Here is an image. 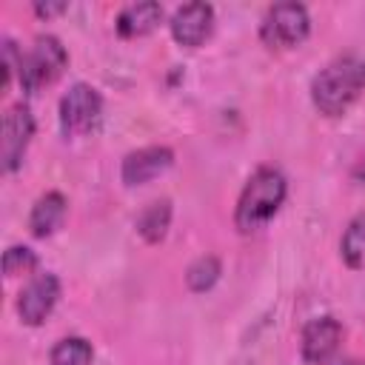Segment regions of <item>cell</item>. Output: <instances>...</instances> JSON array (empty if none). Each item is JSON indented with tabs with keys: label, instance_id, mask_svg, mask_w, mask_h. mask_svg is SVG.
<instances>
[{
	"label": "cell",
	"instance_id": "obj_15",
	"mask_svg": "<svg viewBox=\"0 0 365 365\" xmlns=\"http://www.w3.org/2000/svg\"><path fill=\"white\" fill-rule=\"evenodd\" d=\"M91 359H94V348L83 336H63L48 354L51 365H91Z\"/></svg>",
	"mask_w": 365,
	"mask_h": 365
},
{
	"label": "cell",
	"instance_id": "obj_5",
	"mask_svg": "<svg viewBox=\"0 0 365 365\" xmlns=\"http://www.w3.org/2000/svg\"><path fill=\"white\" fill-rule=\"evenodd\" d=\"M103 114V97L88 83H74L60 100V128L66 137L88 134Z\"/></svg>",
	"mask_w": 365,
	"mask_h": 365
},
{
	"label": "cell",
	"instance_id": "obj_8",
	"mask_svg": "<svg viewBox=\"0 0 365 365\" xmlns=\"http://www.w3.org/2000/svg\"><path fill=\"white\" fill-rule=\"evenodd\" d=\"M342 342V325L334 317H314L299 336V354L308 365H325Z\"/></svg>",
	"mask_w": 365,
	"mask_h": 365
},
{
	"label": "cell",
	"instance_id": "obj_13",
	"mask_svg": "<svg viewBox=\"0 0 365 365\" xmlns=\"http://www.w3.org/2000/svg\"><path fill=\"white\" fill-rule=\"evenodd\" d=\"M171 225V200H154L148 202L137 217V234L145 242H160Z\"/></svg>",
	"mask_w": 365,
	"mask_h": 365
},
{
	"label": "cell",
	"instance_id": "obj_18",
	"mask_svg": "<svg viewBox=\"0 0 365 365\" xmlns=\"http://www.w3.org/2000/svg\"><path fill=\"white\" fill-rule=\"evenodd\" d=\"M68 6L66 3H34V11L40 14V17H51V14H60V11H66Z\"/></svg>",
	"mask_w": 365,
	"mask_h": 365
},
{
	"label": "cell",
	"instance_id": "obj_2",
	"mask_svg": "<svg viewBox=\"0 0 365 365\" xmlns=\"http://www.w3.org/2000/svg\"><path fill=\"white\" fill-rule=\"evenodd\" d=\"M285 191H288V185H285V177H282L279 168H274V165L257 168L248 177L245 188H242V194L237 200L234 225L242 234H251V231L262 228L279 211V205L285 200Z\"/></svg>",
	"mask_w": 365,
	"mask_h": 365
},
{
	"label": "cell",
	"instance_id": "obj_11",
	"mask_svg": "<svg viewBox=\"0 0 365 365\" xmlns=\"http://www.w3.org/2000/svg\"><path fill=\"white\" fill-rule=\"evenodd\" d=\"M66 197L60 191H46L43 197H37V202L31 205V214H29V228L34 237H48L54 234L63 220H66Z\"/></svg>",
	"mask_w": 365,
	"mask_h": 365
},
{
	"label": "cell",
	"instance_id": "obj_3",
	"mask_svg": "<svg viewBox=\"0 0 365 365\" xmlns=\"http://www.w3.org/2000/svg\"><path fill=\"white\" fill-rule=\"evenodd\" d=\"M66 66H68V51L63 48V43L54 34H40L34 40V46L20 60V71H17L20 88L31 94L37 88L54 83Z\"/></svg>",
	"mask_w": 365,
	"mask_h": 365
},
{
	"label": "cell",
	"instance_id": "obj_10",
	"mask_svg": "<svg viewBox=\"0 0 365 365\" xmlns=\"http://www.w3.org/2000/svg\"><path fill=\"white\" fill-rule=\"evenodd\" d=\"M171 163H174V151L168 145H145V148L125 154L120 174H123L125 185H143V182L160 177L163 171H168Z\"/></svg>",
	"mask_w": 365,
	"mask_h": 365
},
{
	"label": "cell",
	"instance_id": "obj_16",
	"mask_svg": "<svg viewBox=\"0 0 365 365\" xmlns=\"http://www.w3.org/2000/svg\"><path fill=\"white\" fill-rule=\"evenodd\" d=\"M220 274H222L220 259H217L214 254H205V257H197V259L188 265V271H185V282H188L191 291L202 294V291H208V288L220 279Z\"/></svg>",
	"mask_w": 365,
	"mask_h": 365
},
{
	"label": "cell",
	"instance_id": "obj_14",
	"mask_svg": "<svg viewBox=\"0 0 365 365\" xmlns=\"http://www.w3.org/2000/svg\"><path fill=\"white\" fill-rule=\"evenodd\" d=\"M339 254L348 268H365V211H359L348 222L339 242Z\"/></svg>",
	"mask_w": 365,
	"mask_h": 365
},
{
	"label": "cell",
	"instance_id": "obj_4",
	"mask_svg": "<svg viewBox=\"0 0 365 365\" xmlns=\"http://www.w3.org/2000/svg\"><path fill=\"white\" fill-rule=\"evenodd\" d=\"M311 31V17L302 3H277L259 23V40L268 48H291Z\"/></svg>",
	"mask_w": 365,
	"mask_h": 365
},
{
	"label": "cell",
	"instance_id": "obj_9",
	"mask_svg": "<svg viewBox=\"0 0 365 365\" xmlns=\"http://www.w3.org/2000/svg\"><path fill=\"white\" fill-rule=\"evenodd\" d=\"M171 37L180 46H200L214 31V9L208 3H185L171 14Z\"/></svg>",
	"mask_w": 365,
	"mask_h": 365
},
{
	"label": "cell",
	"instance_id": "obj_6",
	"mask_svg": "<svg viewBox=\"0 0 365 365\" xmlns=\"http://www.w3.org/2000/svg\"><path fill=\"white\" fill-rule=\"evenodd\" d=\"M34 137V117L31 111L17 103L3 114V137H0V165L6 174L17 171L23 163V154Z\"/></svg>",
	"mask_w": 365,
	"mask_h": 365
},
{
	"label": "cell",
	"instance_id": "obj_12",
	"mask_svg": "<svg viewBox=\"0 0 365 365\" xmlns=\"http://www.w3.org/2000/svg\"><path fill=\"white\" fill-rule=\"evenodd\" d=\"M160 20H163L160 3H154V0L131 3L117 14V34L120 37H143V34L154 31Z\"/></svg>",
	"mask_w": 365,
	"mask_h": 365
},
{
	"label": "cell",
	"instance_id": "obj_7",
	"mask_svg": "<svg viewBox=\"0 0 365 365\" xmlns=\"http://www.w3.org/2000/svg\"><path fill=\"white\" fill-rule=\"evenodd\" d=\"M60 299V279L48 271L34 274L17 294V314L26 325H43Z\"/></svg>",
	"mask_w": 365,
	"mask_h": 365
},
{
	"label": "cell",
	"instance_id": "obj_1",
	"mask_svg": "<svg viewBox=\"0 0 365 365\" xmlns=\"http://www.w3.org/2000/svg\"><path fill=\"white\" fill-rule=\"evenodd\" d=\"M365 91V57L342 54L311 80V100L325 117H339Z\"/></svg>",
	"mask_w": 365,
	"mask_h": 365
},
{
	"label": "cell",
	"instance_id": "obj_17",
	"mask_svg": "<svg viewBox=\"0 0 365 365\" xmlns=\"http://www.w3.org/2000/svg\"><path fill=\"white\" fill-rule=\"evenodd\" d=\"M37 268V254L26 245H11L3 254V274L6 277H23Z\"/></svg>",
	"mask_w": 365,
	"mask_h": 365
},
{
	"label": "cell",
	"instance_id": "obj_19",
	"mask_svg": "<svg viewBox=\"0 0 365 365\" xmlns=\"http://www.w3.org/2000/svg\"><path fill=\"white\" fill-rule=\"evenodd\" d=\"M339 365H365V362H359V359H345V362H339Z\"/></svg>",
	"mask_w": 365,
	"mask_h": 365
}]
</instances>
